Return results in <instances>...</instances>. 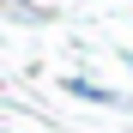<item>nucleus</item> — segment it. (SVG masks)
Here are the masks:
<instances>
[{"label":"nucleus","instance_id":"f257e3e1","mask_svg":"<svg viewBox=\"0 0 133 133\" xmlns=\"http://www.w3.org/2000/svg\"><path fill=\"white\" fill-rule=\"evenodd\" d=\"M61 91H66V97H79V103H97V109H121V97L109 91V85L85 79V73H66V79H61Z\"/></svg>","mask_w":133,"mask_h":133},{"label":"nucleus","instance_id":"f03ea898","mask_svg":"<svg viewBox=\"0 0 133 133\" xmlns=\"http://www.w3.org/2000/svg\"><path fill=\"white\" fill-rule=\"evenodd\" d=\"M12 18H30V24H49V6H30V0H0Z\"/></svg>","mask_w":133,"mask_h":133}]
</instances>
